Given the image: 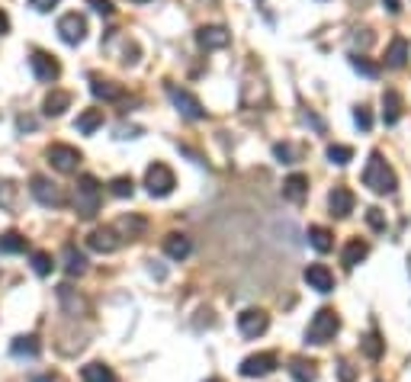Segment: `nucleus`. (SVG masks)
Returning a JSON list of instances; mask_svg holds the SVG:
<instances>
[{"label": "nucleus", "instance_id": "obj_25", "mask_svg": "<svg viewBox=\"0 0 411 382\" xmlns=\"http://www.w3.org/2000/svg\"><path fill=\"white\" fill-rule=\"evenodd\" d=\"M100 125H103V109H84V113L77 116L74 129L81 132V135H90V132H97Z\"/></svg>", "mask_w": 411, "mask_h": 382}, {"label": "nucleus", "instance_id": "obj_39", "mask_svg": "<svg viewBox=\"0 0 411 382\" xmlns=\"http://www.w3.org/2000/svg\"><path fill=\"white\" fill-rule=\"evenodd\" d=\"M353 123H357L363 132L373 129V116H370V109H366V107H357V109H353Z\"/></svg>", "mask_w": 411, "mask_h": 382}, {"label": "nucleus", "instance_id": "obj_24", "mask_svg": "<svg viewBox=\"0 0 411 382\" xmlns=\"http://www.w3.org/2000/svg\"><path fill=\"white\" fill-rule=\"evenodd\" d=\"M58 299H61V306H65L68 315H84L87 312V302L77 296L71 286H58Z\"/></svg>", "mask_w": 411, "mask_h": 382}, {"label": "nucleus", "instance_id": "obj_27", "mask_svg": "<svg viewBox=\"0 0 411 382\" xmlns=\"http://www.w3.org/2000/svg\"><path fill=\"white\" fill-rule=\"evenodd\" d=\"M81 379L84 382H116V373L107 363H87V367L81 369Z\"/></svg>", "mask_w": 411, "mask_h": 382}, {"label": "nucleus", "instance_id": "obj_14", "mask_svg": "<svg viewBox=\"0 0 411 382\" xmlns=\"http://www.w3.org/2000/svg\"><path fill=\"white\" fill-rule=\"evenodd\" d=\"M353 206H357V199H353V193L347 186H335L331 196H328V209H331L335 219H347L353 212Z\"/></svg>", "mask_w": 411, "mask_h": 382}, {"label": "nucleus", "instance_id": "obj_38", "mask_svg": "<svg viewBox=\"0 0 411 382\" xmlns=\"http://www.w3.org/2000/svg\"><path fill=\"white\" fill-rule=\"evenodd\" d=\"M366 222H370V228L373 231H386V212L382 209H366Z\"/></svg>", "mask_w": 411, "mask_h": 382}, {"label": "nucleus", "instance_id": "obj_37", "mask_svg": "<svg viewBox=\"0 0 411 382\" xmlns=\"http://www.w3.org/2000/svg\"><path fill=\"white\" fill-rule=\"evenodd\" d=\"M274 154L283 161V164H296L299 154H302V151H299L296 145H276V148H274Z\"/></svg>", "mask_w": 411, "mask_h": 382}, {"label": "nucleus", "instance_id": "obj_26", "mask_svg": "<svg viewBox=\"0 0 411 382\" xmlns=\"http://www.w3.org/2000/svg\"><path fill=\"white\" fill-rule=\"evenodd\" d=\"M309 245H312L318 254H328L331 247H335V235H331L328 228H321V225H312V228H309Z\"/></svg>", "mask_w": 411, "mask_h": 382}, {"label": "nucleus", "instance_id": "obj_50", "mask_svg": "<svg viewBox=\"0 0 411 382\" xmlns=\"http://www.w3.org/2000/svg\"><path fill=\"white\" fill-rule=\"evenodd\" d=\"M138 4H142V0H138Z\"/></svg>", "mask_w": 411, "mask_h": 382}, {"label": "nucleus", "instance_id": "obj_21", "mask_svg": "<svg viewBox=\"0 0 411 382\" xmlns=\"http://www.w3.org/2000/svg\"><path fill=\"white\" fill-rule=\"evenodd\" d=\"M90 93L97 100H122V87L113 84V81H103V77H90Z\"/></svg>", "mask_w": 411, "mask_h": 382}, {"label": "nucleus", "instance_id": "obj_3", "mask_svg": "<svg viewBox=\"0 0 411 382\" xmlns=\"http://www.w3.org/2000/svg\"><path fill=\"white\" fill-rule=\"evenodd\" d=\"M337 331H341V318H337V312L335 308H321V312H315V318L309 321L305 337H309V344H328V341H335Z\"/></svg>", "mask_w": 411, "mask_h": 382}, {"label": "nucleus", "instance_id": "obj_4", "mask_svg": "<svg viewBox=\"0 0 411 382\" xmlns=\"http://www.w3.org/2000/svg\"><path fill=\"white\" fill-rule=\"evenodd\" d=\"M145 186L151 196H170L177 186V177L168 164H151V168L145 170Z\"/></svg>", "mask_w": 411, "mask_h": 382}, {"label": "nucleus", "instance_id": "obj_2", "mask_svg": "<svg viewBox=\"0 0 411 382\" xmlns=\"http://www.w3.org/2000/svg\"><path fill=\"white\" fill-rule=\"evenodd\" d=\"M100 199H103V190H100L97 177L84 174L81 180H77V190H74V209H77V215L90 222L93 215L100 212Z\"/></svg>", "mask_w": 411, "mask_h": 382}, {"label": "nucleus", "instance_id": "obj_33", "mask_svg": "<svg viewBox=\"0 0 411 382\" xmlns=\"http://www.w3.org/2000/svg\"><path fill=\"white\" fill-rule=\"evenodd\" d=\"M328 161L344 168V164H351L353 161V148L351 145H328Z\"/></svg>", "mask_w": 411, "mask_h": 382}, {"label": "nucleus", "instance_id": "obj_17", "mask_svg": "<svg viewBox=\"0 0 411 382\" xmlns=\"http://www.w3.org/2000/svg\"><path fill=\"white\" fill-rule=\"evenodd\" d=\"M408 55H411L408 39H405V36H396L392 42H389V48H386V64L398 71V68H405V64H408Z\"/></svg>", "mask_w": 411, "mask_h": 382}, {"label": "nucleus", "instance_id": "obj_40", "mask_svg": "<svg viewBox=\"0 0 411 382\" xmlns=\"http://www.w3.org/2000/svg\"><path fill=\"white\" fill-rule=\"evenodd\" d=\"M337 379H341V382H353V379H357V369H353L347 360H341V363H337Z\"/></svg>", "mask_w": 411, "mask_h": 382}, {"label": "nucleus", "instance_id": "obj_42", "mask_svg": "<svg viewBox=\"0 0 411 382\" xmlns=\"http://www.w3.org/2000/svg\"><path fill=\"white\" fill-rule=\"evenodd\" d=\"M87 4H90V7L97 10V13H103V16L113 13V0H87Z\"/></svg>", "mask_w": 411, "mask_h": 382}, {"label": "nucleus", "instance_id": "obj_10", "mask_svg": "<svg viewBox=\"0 0 411 382\" xmlns=\"http://www.w3.org/2000/svg\"><path fill=\"white\" fill-rule=\"evenodd\" d=\"M276 369V353H254V357H248L238 367V373L244 376V379H254V376H267V373H274Z\"/></svg>", "mask_w": 411, "mask_h": 382}, {"label": "nucleus", "instance_id": "obj_36", "mask_svg": "<svg viewBox=\"0 0 411 382\" xmlns=\"http://www.w3.org/2000/svg\"><path fill=\"white\" fill-rule=\"evenodd\" d=\"M52 267H55V264H52V257H48L46 251H36V254H32V270H36L39 276H48V273H52Z\"/></svg>", "mask_w": 411, "mask_h": 382}, {"label": "nucleus", "instance_id": "obj_46", "mask_svg": "<svg viewBox=\"0 0 411 382\" xmlns=\"http://www.w3.org/2000/svg\"><path fill=\"white\" fill-rule=\"evenodd\" d=\"M382 4H386L389 13H402V4H398V0H382Z\"/></svg>", "mask_w": 411, "mask_h": 382}, {"label": "nucleus", "instance_id": "obj_35", "mask_svg": "<svg viewBox=\"0 0 411 382\" xmlns=\"http://www.w3.org/2000/svg\"><path fill=\"white\" fill-rule=\"evenodd\" d=\"M351 64H353V71H360V74H366V77H379V64L366 62L363 55H351Z\"/></svg>", "mask_w": 411, "mask_h": 382}, {"label": "nucleus", "instance_id": "obj_5", "mask_svg": "<svg viewBox=\"0 0 411 382\" xmlns=\"http://www.w3.org/2000/svg\"><path fill=\"white\" fill-rule=\"evenodd\" d=\"M32 196L42 203V206H48V209H61L68 199H65V193H61V186L58 184H52L48 177H42V174H36L32 177Z\"/></svg>", "mask_w": 411, "mask_h": 382}, {"label": "nucleus", "instance_id": "obj_8", "mask_svg": "<svg viewBox=\"0 0 411 382\" xmlns=\"http://www.w3.org/2000/svg\"><path fill=\"white\" fill-rule=\"evenodd\" d=\"M119 245H122V238H119V231H116L113 225L93 228L90 235H87V247L97 251V254H113V251H119Z\"/></svg>", "mask_w": 411, "mask_h": 382}, {"label": "nucleus", "instance_id": "obj_41", "mask_svg": "<svg viewBox=\"0 0 411 382\" xmlns=\"http://www.w3.org/2000/svg\"><path fill=\"white\" fill-rule=\"evenodd\" d=\"M13 193H16V186L13 184H0V206H13Z\"/></svg>", "mask_w": 411, "mask_h": 382}, {"label": "nucleus", "instance_id": "obj_34", "mask_svg": "<svg viewBox=\"0 0 411 382\" xmlns=\"http://www.w3.org/2000/svg\"><path fill=\"white\" fill-rule=\"evenodd\" d=\"M109 193H113V196H119V199L132 196V193H135V184H132V177H116L113 184H109Z\"/></svg>", "mask_w": 411, "mask_h": 382}, {"label": "nucleus", "instance_id": "obj_16", "mask_svg": "<svg viewBox=\"0 0 411 382\" xmlns=\"http://www.w3.org/2000/svg\"><path fill=\"white\" fill-rule=\"evenodd\" d=\"M402 109H405L402 93L389 87V90L382 93V123H386V125H396L398 119H402Z\"/></svg>", "mask_w": 411, "mask_h": 382}, {"label": "nucleus", "instance_id": "obj_1", "mask_svg": "<svg viewBox=\"0 0 411 382\" xmlns=\"http://www.w3.org/2000/svg\"><path fill=\"white\" fill-rule=\"evenodd\" d=\"M363 186H370V190L379 193V196H389V193H396L398 177H396V170H392L386 161H382L379 151H373V154H370V161H366Z\"/></svg>", "mask_w": 411, "mask_h": 382}, {"label": "nucleus", "instance_id": "obj_22", "mask_svg": "<svg viewBox=\"0 0 411 382\" xmlns=\"http://www.w3.org/2000/svg\"><path fill=\"white\" fill-rule=\"evenodd\" d=\"M61 257H65V270H68V276H81V273L87 270V257L77 251L74 245H65Z\"/></svg>", "mask_w": 411, "mask_h": 382}, {"label": "nucleus", "instance_id": "obj_48", "mask_svg": "<svg viewBox=\"0 0 411 382\" xmlns=\"http://www.w3.org/2000/svg\"><path fill=\"white\" fill-rule=\"evenodd\" d=\"M209 382H222V379H209Z\"/></svg>", "mask_w": 411, "mask_h": 382}, {"label": "nucleus", "instance_id": "obj_31", "mask_svg": "<svg viewBox=\"0 0 411 382\" xmlns=\"http://www.w3.org/2000/svg\"><path fill=\"white\" fill-rule=\"evenodd\" d=\"M116 231H122L126 238H138L142 231H145V219H138V215H129V219H119V222L113 225Z\"/></svg>", "mask_w": 411, "mask_h": 382}, {"label": "nucleus", "instance_id": "obj_20", "mask_svg": "<svg viewBox=\"0 0 411 382\" xmlns=\"http://www.w3.org/2000/svg\"><path fill=\"white\" fill-rule=\"evenodd\" d=\"M366 254H370V245H366V241H360V238H351V241H347V247H344V254H341V264L347 270H353L360 260L366 257Z\"/></svg>", "mask_w": 411, "mask_h": 382}, {"label": "nucleus", "instance_id": "obj_29", "mask_svg": "<svg viewBox=\"0 0 411 382\" xmlns=\"http://www.w3.org/2000/svg\"><path fill=\"white\" fill-rule=\"evenodd\" d=\"M39 350H42V347H39V341H36L32 334L16 337L13 344H10V353H13V357H29V360H36Z\"/></svg>", "mask_w": 411, "mask_h": 382}, {"label": "nucleus", "instance_id": "obj_19", "mask_svg": "<svg viewBox=\"0 0 411 382\" xmlns=\"http://www.w3.org/2000/svg\"><path fill=\"white\" fill-rule=\"evenodd\" d=\"M190 238L180 235V231H170L168 238H164V254H168L170 260H183V257H190Z\"/></svg>", "mask_w": 411, "mask_h": 382}, {"label": "nucleus", "instance_id": "obj_23", "mask_svg": "<svg viewBox=\"0 0 411 382\" xmlns=\"http://www.w3.org/2000/svg\"><path fill=\"white\" fill-rule=\"evenodd\" d=\"M290 376H292V382H315V379H318V369H315L312 360L296 357L290 363Z\"/></svg>", "mask_w": 411, "mask_h": 382}, {"label": "nucleus", "instance_id": "obj_12", "mask_svg": "<svg viewBox=\"0 0 411 382\" xmlns=\"http://www.w3.org/2000/svg\"><path fill=\"white\" fill-rule=\"evenodd\" d=\"M168 93H170V100H174V107L180 109V116H187V119H203V116H206L203 103H199V100L193 97L190 90H180V87H168Z\"/></svg>", "mask_w": 411, "mask_h": 382}, {"label": "nucleus", "instance_id": "obj_44", "mask_svg": "<svg viewBox=\"0 0 411 382\" xmlns=\"http://www.w3.org/2000/svg\"><path fill=\"white\" fill-rule=\"evenodd\" d=\"M353 42H357V46H370V42H373V36H370V29H363V36H360V32H357V36H353Z\"/></svg>", "mask_w": 411, "mask_h": 382}, {"label": "nucleus", "instance_id": "obj_45", "mask_svg": "<svg viewBox=\"0 0 411 382\" xmlns=\"http://www.w3.org/2000/svg\"><path fill=\"white\" fill-rule=\"evenodd\" d=\"M20 132H26V129H36V119H29V116H20Z\"/></svg>", "mask_w": 411, "mask_h": 382}, {"label": "nucleus", "instance_id": "obj_11", "mask_svg": "<svg viewBox=\"0 0 411 382\" xmlns=\"http://www.w3.org/2000/svg\"><path fill=\"white\" fill-rule=\"evenodd\" d=\"M29 64H32V74H36L39 81H46V84L58 81V74H61V64L55 62L48 52H39V48L29 55Z\"/></svg>", "mask_w": 411, "mask_h": 382}, {"label": "nucleus", "instance_id": "obj_32", "mask_svg": "<svg viewBox=\"0 0 411 382\" xmlns=\"http://www.w3.org/2000/svg\"><path fill=\"white\" fill-rule=\"evenodd\" d=\"M0 251L4 254H23L26 251V238L20 231H7V235L0 238Z\"/></svg>", "mask_w": 411, "mask_h": 382}, {"label": "nucleus", "instance_id": "obj_13", "mask_svg": "<svg viewBox=\"0 0 411 382\" xmlns=\"http://www.w3.org/2000/svg\"><path fill=\"white\" fill-rule=\"evenodd\" d=\"M302 280L309 283V289H315V292H331L335 289V273H331L325 264H312V267H305Z\"/></svg>", "mask_w": 411, "mask_h": 382}, {"label": "nucleus", "instance_id": "obj_47", "mask_svg": "<svg viewBox=\"0 0 411 382\" xmlns=\"http://www.w3.org/2000/svg\"><path fill=\"white\" fill-rule=\"evenodd\" d=\"M10 29V20H7V13H4V10H0V36H4V32Z\"/></svg>", "mask_w": 411, "mask_h": 382}, {"label": "nucleus", "instance_id": "obj_49", "mask_svg": "<svg viewBox=\"0 0 411 382\" xmlns=\"http://www.w3.org/2000/svg\"><path fill=\"white\" fill-rule=\"evenodd\" d=\"M408 270H411V257H408Z\"/></svg>", "mask_w": 411, "mask_h": 382}, {"label": "nucleus", "instance_id": "obj_9", "mask_svg": "<svg viewBox=\"0 0 411 382\" xmlns=\"http://www.w3.org/2000/svg\"><path fill=\"white\" fill-rule=\"evenodd\" d=\"M58 36H61V42H68V46H77V42H84V36H87L84 16L65 13V16L58 20Z\"/></svg>", "mask_w": 411, "mask_h": 382}, {"label": "nucleus", "instance_id": "obj_30", "mask_svg": "<svg viewBox=\"0 0 411 382\" xmlns=\"http://www.w3.org/2000/svg\"><path fill=\"white\" fill-rule=\"evenodd\" d=\"M71 107V93L68 90H52L46 97V116H61Z\"/></svg>", "mask_w": 411, "mask_h": 382}, {"label": "nucleus", "instance_id": "obj_18", "mask_svg": "<svg viewBox=\"0 0 411 382\" xmlns=\"http://www.w3.org/2000/svg\"><path fill=\"white\" fill-rule=\"evenodd\" d=\"M283 196L290 199V203H302L309 196V177L305 174H292L283 180Z\"/></svg>", "mask_w": 411, "mask_h": 382}, {"label": "nucleus", "instance_id": "obj_7", "mask_svg": "<svg viewBox=\"0 0 411 382\" xmlns=\"http://www.w3.org/2000/svg\"><path fill=\"white\" fill-rule=\"evenodd\" d=\"M46 158L55 170H61V174H74L77 164H81V151L71 145H52L46 151Z\"/></svg>", "mask_w": 411, "mask_h": 382}, {"label": "nucleus", "instance_id": "obj_28", "mask_svg": "<svg viewBox=\"0 0 411 382\" xmlns=\"http://www.w3.org/2000/svg\"><path fill=\"white\" fill-rule=\"evenodd\" d=\"M360 350H363L366 360H379L386 353V341L379 337V331H370V334L360 341Z\"/></svg>", "mask_w": 411, "mask_h": 382}, {"label": "nucleus", "instance_id": "obj_6", "mask_svg": "<svg viewBox=\"0 0 411 382\" xmlns=\"http://www.w3.org/2000/svg\"><path fill=\"white\" fill-rule=\"evenodd\" d=\"M267 328H270V315L260 312V308H244L241 315H238V331H241L244 337H260L267 334Z\"/></svg>", "mask_w": 411, "mask_h": 382}, {"label": "nucleus", "instance_id": "obj_43", "mask_svg": "<svg viewBox=\"0 0 411 382\" xmlns=\"http://www.w3.org/2000/svg\"><path fill=\"white\" fill-rule=\"evenodd\" d=\"M29 4L39 10V13H46V10H52L55 4H58V0H29Z\"/></svg>", "mask_w": 411, "mask_h": 382}, {"label": "nucleus", "instance_id": "obj_15", "mask_svg": "<svg viewBox=\"0 0 411 382\" xmlns=\"http://www.w3.org/2000/svg\"><path fill=\"white\" fill-rule=\"evenodd\" d=\"M196 42L203 48H225L231 42V32L225 29V26H203V29L196 32Z\"/></svg>", "mask_w": 411, "mask_h": 382}]
</instances>
